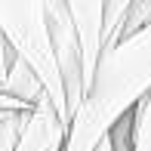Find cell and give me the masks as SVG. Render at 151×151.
<instances>
[{"label": "cell", "mask_w": 151, "mask_h": 151, "mask_svg": "<svg viewBox=\"0 0 151 151\" xmlns=\"http://www.w3.org/2000/svg\"><path fill=\"white\" fill-rule=\"evenodd\" d=\"M151 93V25L120 37L102 50L93 77L71 114L62 151H93L108 129L136 108L142 96Z\"/></svg>", "instance_id": "cell-1"}, {"label": "cell", "mask_w": 151, "mask_h": 151, "mask_svg": "<svg viewBox=\"0 0 151 151\" xmlns=\"http://www.w3.org/2000/svg\"><path fill=\"white\" fill-rule=\"evenodd\" d=\"M0 31H3L9 50L34 68L43 90L50 93L56 108L71 123V114H68V105H65V90H62V77H59L52 43H50V31H46L43 0H0Z\"/></svg>", "instance_id": "cell-2"}, {"label": "cell", "mask_w": 151, "mask_h": 151, "mask_svg": "<svg viewBox=\"0 0 151 151\" xmlns=\"http://www.w3.org/2000/svg\"><path fill=\"white\" fill-rule=\"evenodd\" d=\"M43 9H46V31H50L56 68H59V77H62V90H65V105H68V114H74L80 99H83V93H86L80 37H77V28H74L68 0H43Z\"/></svg>", "instance_id": "cell-3"}, {"label": "cell", "mask_w": 151, "mask_h": 151, "mask_svg": "<svg viewBox=\"0 0 151 151\" xmlns=\"http://www.w3.org/2000/svg\"><path fill=\"white\" fill-rule=\"evenodd\" d=\"M65 136H68V117L56 108V102L43 90L22 123L16 151H62Z\"/></svg>", "instance_id": "cell-4"}, {"label": "cell", "mask_w": 151, "mask_h": 151, "mask_svg": "<svg viewBox=\"0 0 151 151\" xmlns=\"http://www.w3.org/2000/svg\"><path fill=\"white\" fill-rule=\"evenodd\" d=\"M3 93H9L12 99H19L22 105H34L37 102V96L43 93V83H40V77L34 74V68L28 65L25 59H19V56H12L9 62V71H6V77H3V86H0Z\"/></svg>", "instance_id": "cell-5"}, {"label": "cell", "mask_w": 151, "mask_h": 151, "mask_svg": "<svg viewBox=\"0 0 151 151\" xmlns=\"http://www.w3.org/2000/svg\"><path fill=\"white\" fill-rule=\"evenodd\" d=\"M129 6H133V0H102V50L120 40V28Z\"/></svg>", "instance_id": "cell-6"}, {"label": "cell", "mask_w": 151, "mask_h": 151, "mask_svg": "<svg viewBox=\"0 0 151 151\" xmlns=\"http://www.w3.org/2000/svg\"><path fill=\"white\" fill-rule=\"evenodd\" d=\"M129 139L133 151H151V93L142 96L129 111Z\"/></svg>", "instance_id": "cell-7"}, {"label": "cell", "mask_w": 151, "mask_h": 151, "mask_svg": "<svg viewBox=\"0 0 151 151\" xmlns=\"http://www.w3.org/2000/svg\"><path fill=\"white\" fill-rule=\"evenodd\" d=\"M31 108H0V151H16L22 123Z\"/></svg>", "instance_id": "cell-8"}, {"label": "cell", "mask_w": 151, "mask_h": 151, "mask_svg": "<svg viewBox=\"0 0 151 151\" xmlns=\"http://www.w3.org/2000/svg\"><path fill=\"white\" fill-rule=\"evenodd\" d=\"M16 52L9 50V43H6V37H3V31H0V86H3V77H6V71H9V62Z\"/></svg>", "instance_id": "cell-9"}, {"label": "cell", "mask_w": 151, "mask_h": 151, "mask_svg": "<svg viewBox=\"0 0 151 151\" xmlns=\"http://www.w3.org/2000/svg\"><path fill=\"white\" fill-rule=\"evenodd\" d=\"M0 108H28V105H22L19 99H12L9 93H3V90H0Z\"/></svg>", "instance_id": "cell-10"}, {"label": "cell", "mask_w": 151, "mask_h": 151, "mask_svg": "<svg viewBox=\"0 0 151 151\" xmlns=\"http://www.w3.org/2000/svg\"><path fill=\"white\" fill-rule=\"evenodd\" d=\"M93 151H111V142H108V136H105V139H102V142H99V145H96Z\"/></svg>", "instance_id": "cell-11"}]
</instances>
